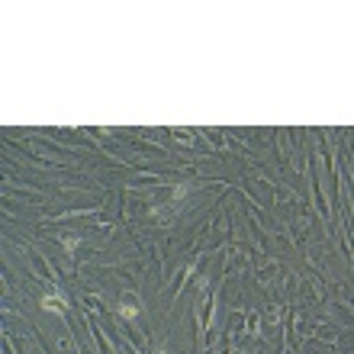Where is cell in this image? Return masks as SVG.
<instances>
[{
  "mask_svg": "<svg viewBox=\"0 0 354 354\" xmlns=\"http://www.w3.org/2000/svg\"><path fill=\"white\" fill-rule=\"evenodd\" d=\"M45 312H55V316H64L68 312V303L58 296V293H48V296H42V303H39Z\"/></svg>",
  "mask_w": 354,
  "mask_h": 354,
  "instance_id": "6da1fadb",
  "label": "cell"
},
{
  "mask_svg": "<svg viewBox=\"0 0 354 354\" xmlns=\"http://www.w3.org/2000/svg\"><path fill=\"white\" fill-rule=\"evenodd\" d=\"M116 312H119L123 319H135V316L142 312V306H139V300H135L132 293H126V296H123V303H119V309H116Z\"/></svg>",
  "mask_w": 354,
  "mask_h": 354,
  "instance_id": "7a4b0ae2",
  "label": "cell"
},
{
  "mask_svg": "<svg viewBox=\"0 0 354 354\" xmlns=\"http://www.w3.org/2000/svg\"><path fill=\"white\" fill-rule=\"evenodd\" d=\"M187 190H190V184H177L174 187V193H171V203H177V200H184Z\"/></svg>",
  "mask_w": 354,
  "mask_h": 354,
  "instance_id": "3957f363",
  "label": "cell"
},
{
  "mask_svg": "<svg viewBox=\"0 0 354 354\" xmlns=\"http://www.w3.org/2000/svg\"><path fill=\"white\" fill-rule=\"evenodd\" d=\"M78 245H80V239H78V235H64V239H62V248H64V251H74Z\"/></svg>",
  "mask_w": 354,
  "mask_h": 354,
  "instance_id": "277c9868",
  "label": "cell"
}]
</instances>
